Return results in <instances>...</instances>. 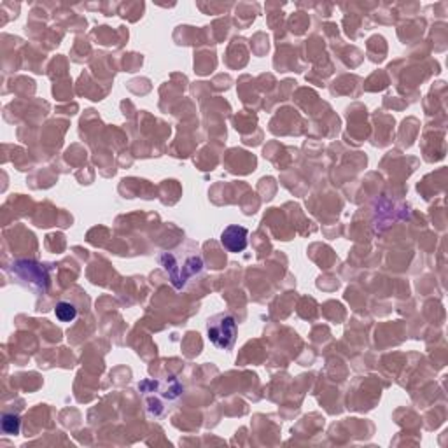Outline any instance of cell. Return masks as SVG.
Wrapping results in <instances>:
<instances>
[{
    "mask_svg": "<svg viewBox=\"0 0 448 448\" xmlns=\"http://www.w3.org/2000/svg\"><path fill=\"white\" fill-rule=\"evenodd\" d=\"M158 261L168 273L173 287L179 289V291L186 287L188 282L203 270L202 253H200L198 243L195 242H188L184 245L175 247L173 250L161 253Z\"/></svg>",
    "mask_w": 448,
    "mask_h": 448,
    "instance_id": "cell-1",
    "label": "cell"
},
{
    "mask_svg": "<svg viewBox=\"0 0 448 448\" xmlns=\"http://www.w3.org/2000/svg\"><path fill=\"white\" fill-rule=\"evenodd\" d=\"M207 335L208 340L214 343L218 349L228 350L233 347L235 338H237V322L233 315L218 314L207 320Z\"/></svg>",
    "mask_w": 448,
    "mask_h": 448,
    "instance_id": "cell-2",
    "label": "cell"
},
{
    "mask_svg": "<svg viewBox=\"0 0 448 448\" xmlns=\"http://www.w3.org/2000/svg\"><path fill=\"white\" fill-rule=\"evenodd\" d=\"M247 238H249V231L247 228L238 226V224H231V226L224 228L221 233V245L228 253H242L247 249Z\"/></svg>",
    "mask_w": 448,
    "mask_h": 448,
    "instance_id": "cell-3",
    "label": "cell"
},
{
    "mask_svg": "<svg viewBox=\"0 0 448 448\" xmlns=\"http://www.w3.org/2000/svg\"><path fill=\"white\" fill-rule=\"evenodd\" d=\"M55 315L60 322H72L77 317V308L68 301H60L55 307Z\"/></svg>",
    "mask_w": 448,
    "mask_h": 448,
    "instance_id": "cell-4",
    "label": "cell"
},
{
    "mask_svg": "<svg viewBox=\"0 0 448 448\" xmlns=\"http://www.w3.org/2000/svg\"><path fill=\"white\" fill-rule=\"evenodd\" d=\"M19 417L14 415V413H4L2 415V431L4 434H9V436H16L19 434Z\"/></svg>",
    "mask_w": 448,
    "mask_h": 448,
    "instance_id": "cell-5",
    "label": "cell"
}]
</instances>
